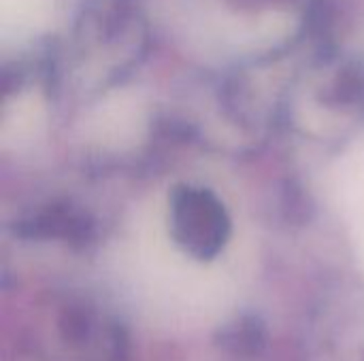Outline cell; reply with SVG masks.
<instances>
[{"label":"cell","instance_id":"6da1fadb","mask_svg":"<svg viewBox=\"0 0 364 361\" xmlns=\"http://www.w3.org/2000/svg\"><path fill=\"white\" fill-rule=\"evenodd\" d=\"M173 232L186 251L196 257H211L226 240L228 219L209 191L181 187L173 198Z\"/></svg>","mask_w":364,"mask_h":361}]
</instances>
